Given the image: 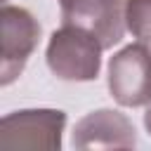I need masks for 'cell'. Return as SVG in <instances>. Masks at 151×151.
<instances>
[{
  "mask_svg": "<svg viewBox=\"0 0 151 151\" xmlns=\"http://www.w3.org/2000/svg\"><path fill=\"white\" fill-rule=\"evenodd\" d=\"M101 50L104 45L94 33L73 24H61V28L50 35L45 59L59 80L87 83L99 76Z\"/></svg>",
  "mask_w": 151,
  "mask_h": 151,
  "instance_id": "6da1fadb",
  "label": "cell"
},
{
  "mask_svg": "<svg viewBox=\"0 0 151 151\" xmlns=\"http://www.w3.org/2000/svg\"><path fill=\"white\" fill-rule=\"evenodd\" d=\"M109 92L127 109L151 104V50L146 42H132L118 50L109 61Z\"/></svg>",
  "mask_w": 151,
  "mask_h": 151,
  "instance_id": "7a4b0ae2",
  "label": "cell"
},
{
  "mask_svg": "<svg viewBox=\"0 0 151 151\" xmlns=\"http://www.w3.org/2000/svg\"><path fill=\"white\" fill-rule=\"evenodd\" d=\"M64 125H66V113L59 109L12 111L0 123V144L59 151Z\"/></svg>",
  "mask_w": 151,
  "mask_h": 151,
  "instance_id": "3957f363",
  "label": "cell"
},
{
  "mask_svg": "<svg viewBox=\"0 0 151 151\" xmlns=\"http://www.w3.org/2000/svg\"><path fill=\"white\" fill-rule=\"evenodd\" d=\"M0 26H2L0 83L9 85L21 76L28 57L33 54L38 38H40V24L28 9L17 7V5H2Z\"/></svg>",
  "mask_w": 151,
  "mask_h": 151,
  "instance_id": "277c9868",
  "label": "cell"
},
{
  "mask_svg": "<svg viewBox=\"0 0 151 151\" xmlns=\"http://www.w3.org/2000/svg\"><path fill=\"white\" fill-rule=\"evenodd\" d=\"M61 21L80 26L99 38L104 50L118 45L125 33V0H57Z\"/></svg>",
  "mask_w": 151,
  "mask_h": 151,
  "instance_id": "5b68a950",
  "label": "cell"
},
{
  "mask_svg": "<svg viewBox=\"0 0 151 151\" xmlns=\"http://www.w3.org/2000/svg\"><path fill=\"white\" fill-rule=\"evenodd\" d=\"M76 149H134L137 132L132 120L113 109H97L83 116L73 127Z\"/></svg>",
  "mask_w": 151,
  "mask_h": 151,
  "instance_id": "8992f818",
  "label": "cell"
},
{
  "mask_svg": "<svg viewBox=\"0 0 151 151\" xmlns=\"http://www.w3.org/2000/svg\"><path fill=\"white\" fill-rule=\"evenodd\" d=\"M125 26L139 42H151V0H125Z\"/></svg>",
  "mask_w": 151,
  "mask_h": 151,
  "instance_id": "52a82bcc",
  "label": "cell"
},
{
  "mask_svg": "<svg viewBox=\"0 0 151 151\" xmlns=\"http://www.w3.org/2000/svg\"><path fill=\"white\" fill-rule=\"evenodd\" d=\"M144 127H146V132L151 134V104H149V109H146V113H144Z\"/></svg>",
  "mask_w": 151,
  "mask_h": 151,
  "instance_id": "ba28073f",
  "label": "cell"
}]
</instances>
